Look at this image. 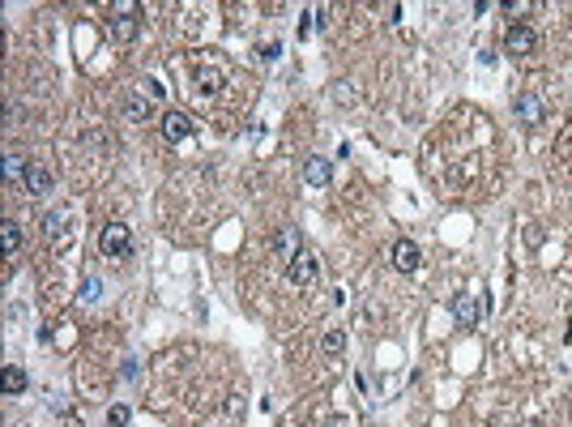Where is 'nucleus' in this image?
<instances>
[{
    "instance_id": "nucleus-1",
    "label": "nucleus",
    "mask_w": 572,
    "mask_h": 427,
    "mask_svg": "<svg viewBox=\"0 0 572 427\" xmlns=\"http://www.w3.org/2000/svg\"><path fill=\"white\" fill-rule=\"evenodd\" d=\"M98 252H102V256H112V261L128 256V252H133L128 227H124V223H112V227H102V235H98Z\"/></svg>"
},
{
    "instance_id": "nucleus-2",
    "label": "nucleus",
    "mask_w": 572,
    "mask_h": 427,
    "mask_svg": "<svg viewBox=\"0 0 572 427\" xmlns=\"http://www.w3.org/2000/svg\"><path fill=\"white\" fill-rule=\"evenodd\" d=\"M504 51H512V56H530V51H538V30L526 26V22H512L504 30Z\"/></svg>"
},
{
    "instance_id": "nucleus-3",
    "label": "nucleus",
    "mask_w": 572,
    "mask_h": 427,
    "mask_svg": "<svg viewBox=\"0 0 572 427\" xmlns=\"http://www.w3.org/2000/svg\"><path fill=\"white\" fill-rule=\"evenodd\" d=\"M107 26H112V39H116V43H133V39H137V5H116Z\"/></svg>"
},
{
    "instance_id": "nucleus-4",
    "label": "nucleus",
    "mask_w": 572,
    "mask_h": 427,
    "mask_svg": "<svg viewBox=\"0 0 572 427\" xmlns=\"http://www.w3.org/2000/svg\"><path fill=\"white\" fill-rule=\"evenodd\" d=\"M270 248H274V256H278V261H286V265H291V261L303 252L299 227H278V231H274V239H270Z\"/></svg>"
},
{
    "instance_id": "nucleus-5",
    "label": "nucleus",
    "mask_w": 572,
    "mask_h": 427,
    "mask_svg": "<svg viewBox=\"0 0 572 427\" xmlns=\"http://www.w3.org/2000/svg\"><path fill=\"white\" fill-rule=\"evenodd\" d=\"M512 116L521 120V124H538L543 116H547V107H543V98L534 94V90H521L512 98Z\"/></svg>"
},
{
    "instance_id": "nucleus-6",
    "label": "nucleus",
    "mask_w": 572,
    "mask_h": 427,
    "mask_svg": "<svg viewBox=\"0 0 572 427\" xmlns=\"http://www.w3.org/2000/svg\"><path fill=\"white\" fill-rule=\"evenodd\" d=\"M303 184H307V188H329V184H333V163H329V158H321V154H312L307 163H303Z\"/></svg>"
},
{
    "instance_id": "nucleus-7",
    "label": "nucleus",
    "mask_w": 572,
    "mask_h": 427,
    "mask_svg": "<svg viewBox=\"0 0 572 427\" xmlns=\"http://www.w3.org/2000/svg\"><path fill=\"white\" fill-rule=\"evenodd\" d=\"M286 282H291V287H312V282H317V256H312V252H299V256L286 265Z\"/></svg>"
},
{
    "instance_id": "nucleus-8",
    "label": "nucleus",
    "mask_w": 572,
    "mask_h": 427,
    "mask_svg": "<svg viewBox=\"0 0 572 427\" xmlns=\"http://www.w3.org/2000/svg\"><path fill=\"white\" fill-rule=\"evenodd\" d=\"M483 303L470 295V291H461L457 299H453V316H457V325H479V320H483Z\"/></svg>"
},
{
    "instance_id": "nucleus-9",
    "label": "nucleus",
    "mask_w": 572,
    "mask_h": 427,
    "mask_svg": "<svg viewBox=\"0 0 572 427\" xmlns=\"http://www.w3.org/2000/svg\"><path fill=\"white\" fill-rule=\"evenodd\" d=\"M389 256H393V270H401V274H414V270H419V261H423V256H419V244H414V239H397Z\"/></svg>"
},
{
    "instance_id": "nucleus-10",
    "label": "nucleus",
    "mask_w": 572,
    "mask_h": 427,
    "mask_svg": "<svg viewBox=\"0 0 572 427\" xmlns=\"http://www.w3.org/2000/svg\"><path fill=\"white\" fill-rule=\"evenodd\" d=\"M222 86H227L222 69H214V65H201V69H192V90H201V94H218Z\"/></svg>"
},
{
    "instance_id": "nucleus-11",
    "label": "nucleus",
    "mask_w": 572,
    "mask_h": 427,
    "mask_svg": "<svg viewBox=\"0 0 572 427\" xmlns=\"http://www.w3.org/2000/svg\"><path fill=\"white\" fill-rule=\"evenodd\" d=\"M22 184H26V192H34V197H47L51 188H56V176H51L47 167H39V163H30Z\"/></svg>"
},
{
    "instance_id": "nucleus-12",
    "label": "nucleus",
    "mask_w": 572,
    "mask_h": 427,
    "mask_svg": "<svg viewBox=\"0 0 572 427\" xmlns=\"http://www.w3.org/2000/svg\"><path fill=\"white\" fill-rule=\"evenodd\" d=\"M188 133H192V120H188L184 112H167V116H163V137H167L171 145H175V141H184Z\"/></svg>"
},
{
    "instance_id": "nucleus-13",
    "label": "nucleus",
    "mask_w": 572,
    "mask_h": 427,
    "mask_svg": "<svg viewBox=\"0 0 572 427\" xmlns=\"http://www.w3.org/2000/svg\"><path fill=\"white\" fill-rule=\"evenodd\" d=\"M120 112H124V120H145L149 116V98L145 94H124V103H120Z\"/></svg>"
},
{
    "instance_id": "nucleus-14",
    "label": "nucleus",
    "mask_w": 572,
    "mask_h": 427,
    "mask_svg": "<svg viewBox=\"0 0 572 427\" xmlns=\"http://www.w3.org/2000/svg\"><path fill=\"white\" fill-rule=\"evenodd\" d=\"M555 154H559V171L572 180V124L559 133V141H555Z\"/></svg>"
},
{
    "instance_id": "nucleus-15",
    "label": "nucleus",
    "mask_w": 572,
    "mask_h": 427,
    "mask_svg": "<svg viewBox=\"0 0 572 427\" xmlns=\"http://www.w3.org/2000/svg\"><path fill=\"white\" fill-rule=\"evenodd\" d=\"M43 235H47L51 244L65 235V214H60V209H47V214H43Z\"/></svg>"
},
{
    "instance_id": "nucleus-16",
    "label": "nucleus",
    "mask_w": 572,
    "mask_h": 427,
    "mask_svg": "<svg viewBox=\"0 0 572 427\" xmlns=\"http://www.w3.org/2000/svg\"><path fill=\"white\" fill-rule=\"evenodd\" d=\"M321 350H325L329 359H338V355L346 350V329H325V338H321Z\"/></svg>"
},
{
    "instance_id": "nucleus-17",
    "label": "nucleus",
    "mask_w": 572,
    "mask_h": 427,
    "mask_svg": "<svg viewBox=\"0 0 572 427\" xmlns=\"http://www.w3.org/2000/svg\"><path fill=\"white\" fill-rule=\"evenodd\" d=\"M0 239H5V252H9V256H18V248H22V227H18L13 218H5V227H0Z\"/></svg>"
},
{
    "instance_id": "nucleus-18",
    "label": "nucleus",
    "mask_w": 572,
    "mask_h": 427,
    "mask_svg": "<svg viewBox=\"0 0 572 427\" xmlns=\"http://www.w3.org/2000/svg\"><path fill=\"white\" fill-rule=\"evenodd\" d=\"M5 393H9V398L26 393V372H22V367H13V363L5 367Z\"/></svg>"
},
{
    "instance_id": "nucleus-19",
    "label": "nucleus",
    "mask_w": 572,
    "mask_h": 427,
    "mask_svg": "<svg viewBox=\"0 0 572 427\" xmlns=\"http://www.w3.org/2000/svg\"><path fill=\"white\" fill-rule=\"evenodd\" d=\"M77 299H81V303H98V299H102V278H94V274H90V278H81Z\"/></svg>"
},
{
    "instance_id": "nucleus-20",
    "label": "nucleus",
    "mask_w": 572,
    "mask_h": 427,
    "mask_svg": "<svg viewBox=\"0 0 572 427\" xmlns=\"http://www.w3.org/2000/svg\"><path fill=\"white\" fill-rule=\"evenodd\" d=\"M5 176H9V184H13V180H26V167H22V154H9V158H5Z\"/></svg>"
},
{
    "instance_id": "nucleus-21",
    "label": "nucleus",
    "mask_w": 572,
    "mask_h": 427,
    "mask_svg": "<svg viewBox=\"0 0 572 427\" xmlns=\"http://www.w3.org/2000/svg\"><path fill=\"white\" fill-rule=\"evenodd\" d=\"M107 423H112V427H128V406H112V410H107Z\"/></svg>"
},
{
    "instance_id": "nucleus-22",
    "label": "nucleus",
    "mask_w": 572,
    "mask_h": 427,
    "mask_svg": "<svg viewBox=\"0 0 572 427\" xmlns=\"http://www.w3.org/2000/svg\"><path fill=\"white\" fill-rule=\"evenodd\" d=\"M141 90H145L149 98H163V94H167V86H163L159 77H145V81H141Z\"/></svg>"
},
{
    "instance_id": "nucleus-23",
    "label": "nucleus",
    "mask_w": 572,
    "mask_h": 427,
    "mask_svg": "<svg viewBox=\"0 0 572 427\" xmlns=\"http://www.w3.org/2000/svg\"><path fill=\"white\" fill-rule=\"evenodd\" d=\"M137 372H141V363H137L133 355H128V359L120 363V376H124V381H133V376H137Z\"/></svg>"
},
{
    "instance_id": "nucleus-24",
    "label": "nucleus",
    "mask_w": 572,
    "mask_h": 427,
    "mask_svg": "<svg viewBox=\"0 0 572 427\" xmlns=\"http://www.w3.org/2000/svg\"><path fill=\"white\" fill-rule=\"evenodd\" d=\"M278 56H282V43H265L261 47V60H278Z\"/></svg>"
},
{
    "instance_id": "nucleus-25",
    "label": "nucleus",
    "mask_w": 572,
    "mask_h": 427,
    "mask_svg": "<svg viewBox=\"0 0 572 427\" xmlns=\"http://www.w3.org/2000/svg\"><path fill=\"white\" fill-rule=\"evenodd\" d=\"M338 103H354V90H350V81H338Z\"/></svg>"
},
{
    "instance_id": "nucleus-26",
    "label": "nucleus",
    "mask_w": 572,
    "mask_h": 427,
    "mask_svg": "<svg viewBox=\"0 0 572 427\" xmlns=\"http://www.w3.org/2000/svg\"><path fill=\"white\" fill-rule=\"evenodd\" d=\"M325 427H346V414H329V419H325Z\"/></svg>"
}]
</instances>
